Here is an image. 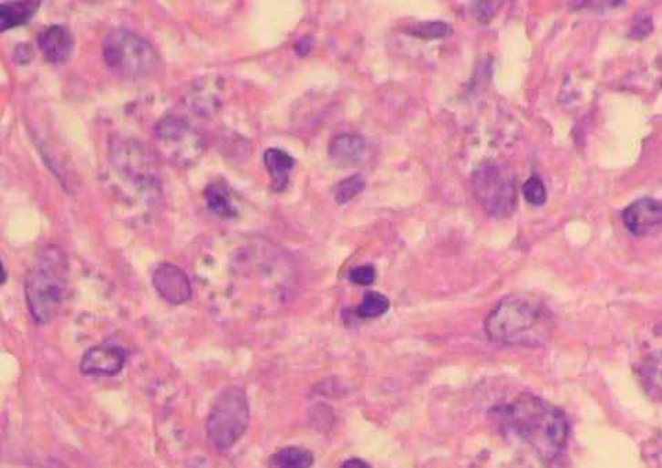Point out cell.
I'll list each match as a JSON object with an SVG mask.
<instances>
[{
  "label": "cell",
  "mask_w": 662,
  "mask_h": 468,
  "mask_svg": "<svg viewBox=\"0 0 662 468\" xmlns=\"http://www.w3.org/2000/svg\"><path fill=\"white\" fill-rule=\"evenodd\" d=\"M522 194L525 200L535 207H541L547 200L546 187L538 176H533L522 184Z\"/></svg>",
  "instance_id": "cell-21"
},
{
  "label": "cell",
  "mask_w": 662,
  "mask_h": 468,
  "mask_svg": "<svg viewBox=\"0 0 662 468\" xmlns=\"http://www.w3.org/2000/svg\"><path fill=\"white\" fill-rule=\"evenodd\" d=\"M314 453L300 446H287L272 457V468H311L314 465Z\"/></svg>",
  "instance_id": "cell-17"
},
{
  "label": "cell",
  "mask_w": 662,
  "mask_h": 468,
  "mask_svg": "<svg viewBox=\"0 0 662 468\" xmlns=\"http://www.w3.org/2000/svg\"><path fill=\"white\" fill-rule=\"evenodd\" d=\"M156 140L162 154L175 164H189L202 154V138L185 120L162 119L156 127Z\"/></svg>",
  "instance_id": "cell-7"
},
{
  "label": "cell",
  "mask_w": 662,
  "mask_h": 468,
  "mask_svg": "<svg viewBox=\"0 0 662 468\" xmlns=\"http://www.w3.org/2000/svg\"><path fill=\"white\" fill-rule=\"evenodd\" d=\"M495 6L492 2H477L475 5V16L480 23H488L493 17Z\"/></svg>",
  "instance_id": "cell-24"
},
{
  "label": "cell",
  "mask_w": 662,
  "mask_h": 468,
  "mask_svg": "<svg viewBox=\"0 0 662 468\" xmlns=\"http://www.w3.org/2000/svg\"><path fill=\"white\" fill-rule=\"evenodd\" d=\"M365 139L357 135H338L331 140L328 154L338 162H355L365 154Z\"/></svg>",
  "instance_id": "cell-16"
},
{
  "label": "cell",
  "mask_w": 662,
  "mask_h": 468,
  "mask_svg": "<svg viewBox=\"0 0 662 468\" xmlns=\"http://www.w3.org/2000/svg\"><path fill=\"white\" fill-rule=\"evenodd\" d=\"M153 286L157 293L172 305L186 304L193 296L188 275L173 264H162L157 267Z\"/></svg>",
  "instance_id": "cell-9"
},
{
  "label": "cell",
  "mask_w": 662,
  "mask_h": 468,
  "mask_svg": "<svg viewBox=\"0 0 662 468\" xmlns=\"http://www.w3.org/2000/svg\"><path fill=\"white\" fill-rule=\"evenodd\" d=\"M501 417L546 464L559 459L567 446L570 425L564 411L542 398L520 395L501 411Z\"/></svg>",
  "instance_id": "cell-1"
},
{
  "label": "cell",
  "mask_w": 662,
  "mask_h": 468,
  "mask_svg": "<svg viewBox=\"0 0 662 468\" xmlns=\"http://www.w3.org/2000/svg\"><path fill=\"white\" fill-rule=\"evenodd\" d=\"M625 226L635 236H645L662 227V202L643 197L622 213Z\"/></svg>",
  "instance_id": "cell-11"
},
{
  "label": "cell",
  "mask_w": 662,
  "mask_h": 468,
  "mask_svg": "<svg viewBox=\"0 0 662 468\" xmlns=\"http://www.w3.org/2000/svg\"><path fill=\"white\" fill-rule=\"evenodd\" d=\"M341 468H372L367 463L360 459L347 460Z\"/></svg>",
  "instance_id": "cell-26"
},
{
  "label": "cell",
  "mask_w": 662,
  "mask_h": 468,
  "mask_svg": "<svg viewBox=\"0 0 662 468\" xmlns=\"http://www.w3.org/2000/svg\"><path fill=\"white\" fill-rule=\"evenodd\" d=\"M103 57L107 67L119 77L140 79L149 77L159 67V55L146 37L117 28L104 39Z\"/></svg>",
  "instance_id": "cell-4"
},
{
  "label": "cell",
  "mask_w": 662,
  "mask_h": 468,
  "mask_svg": "<svg viewBox=\"0 0 662 468\" xmlns=\"http://www.w3.org/2000/svg\"><path fill=\"white\" fill-rule=\"evenodd\" d=\"M264 162L272 178V189L277 192H284L290 181V173L295 167V160L284 150L272 147L264 154Z\"/></svg>",
  "instance_id": "cell-13"
},
{
  "label": "cell",
  "mask_w": 662,
  "mask_h": 468,
  "mask_svg": "<svg viewBox=\"0 0 662 468\" xmlns=\"http://www.w3.org/2000/svg\"><path fill=\"white\" fill-rule=\"evenodd\" d=\"M349 280L357 286H370L376 280V269L372 265L354 267L349 272Z\"/></svg>",
  "instance_id": "cell-22"
},
{
  "label": "cell",
  "mask_w": 662,
  "mask_h": 468,
  "mask_svg": "<svg viewBox=\"0 0 662 468\" xmlns=\"http://www.w3.org/2000/svg\"><path fill=\"white\" fill-rule=\"evenodd\" d=\"M471 186L478 202L491 216L509 218L516 210V176L504 165H480L472 172Z\"/></svg>",
  "instance_id": "cell-6"
},
{
  "label": "cell",
  "mask_w": 662,
  "mask_h": 468,
  "mask_svg": "<svg viewBox=\"0 0 662 468\" xmlns=\"http://www.w3.org/2000/svg\"><path fill=\"white\" fill-rule=\"evenodd\" d=\"M412 34L423 39H440L452 34V28L444 21H429V23L416 24Z\"/></svg>",
  "instance_id": "cell-20"
},
{
  "label": "cell",
  "mask_w": 662,
  "mask_h": 468,
  "mask_svg": "<svg viewBox=\"0 0 662 468\" xmlns=\"http://www.w3.org/2000/svg\"><path fill=\"white\" fill-rule=\"evenodd\" d=\"M127 363V354L117 345H98L85 352L81 359V373L85 376H117Z\"/></svg>",
  "instance_id": "cell-10"
},
{
  "label": "cell",
  "mask_w": 662,
  "mask_h": 468,
  "mask_svg": "<svg viewBox=\"0 0 662 468\" xmlns=\"http://www.w3.org/2000/svg\"><path fill=\"white\" fill-rule=\"evenodd\" d=\"M651 29H653L651 18L648 17V16L647 17H640L639 20L636 21V24L632 26L631 36L642 39V37H646L648 34H650Z\"/></svg>",
  "instance_id": "cell-23"
},
{
  "label": "cell",
  "mask_w": 662,
  "mask_h": 468,
  "mask_svg": "<svg viewBox=\"0 0 662 468\" xmlns=\"http://www.w3.org/2000/svg\"><path fill=\"white\" fill-rule=\"evenodd\" d=\"M250 424V405L247 395L239 385L223 388L211 408L207 432L211 442L218 451L233 448Z\"/></svg>",
  "instance_id": "cell-5"
},
{
  "label": "cell",
  "mask_w": 662,
  "mask_h": 468,
  "mask_svg": "<svg viewBox=\"0 0 662 468\" xmlns=\"http://www.w3.org/2000/svg\"><path fill=\"white\" fill-rule=\"evenodd\" d=\"M41 7L39 0L26 2H4L0 5V31L26 26Z\"/></svg>",
  "instance_id": "cell-14"
},
{
  "label": "cell",
  "mask_w": 662,
  "mask_h": 468,
  "mask_svg": "<svg viewBox=\"0 0 662 468\" xmlns=\"http://www.w3.org/2000/svg\"><path fill=\"white\" fill-rule=\"evenodd\" d=\"M39 47L49 63L61 64L68 60L74 50V36L67 26L61 24L47 26L38 37Z\"/></svg>",
  "instance_id": "cell-12"
},
{
  "label": "cell",
  "mask_w": 662,
  "mask_h": 468,
  "mask_svg": "<svg viewBox=\"0 0 662 468\" xmlns=\"http://www.w3.org/2000/svg\"><path fill=\"white\" fill-rule=\"evenodd\" d=\"M553 315L538 296L514 294L502 299L485 320V333L496 344L541 347L553 334Z\"/></svg>",
  "instance_id": "cell-2"
},
{
  "label": "cell",
  "mask_w": 662,
  "mask_h": 468,
  "mask_svg": "<svg viewBox=\"0 0 662 468\" xmlns=\"http://www.w3.org/2000/svg\"><path fill=\"white\" fill-rule=\"evenodd\" d=\"M0 272H2V277H0V283H2V286H4L7 280L6 266H5L4 258H2V265H0Z\"/></svg>",
  "instance_id": "cell-28"
},
{
  "label": "cell",
  "mask_w": 662,
  "mask_h": 468,
  "mask_svg": "<svg viewBox=\"0 0 662 468\" xmlns=\"http://www.w3.org/2000/svg\"><path fill=\"white\" fill-rule=\"evenodd\" d=\"M32 57H34V50L26 44L18 45V47H16L15 52H13V60L17 64L29 63Z\"/></svg>",
  "instance_id": "cell-25"
},
{
  "label": "cell",
  "mask_w": 662,
  "mask_h": 468,
  "mask_svg": "<svg viewBox=\"0 0 662 468\" xmlns=\"http://www.w3.org/2000/svg\"><path fill=\"white\" fill-rule=\"evenodd\" d=\"M68 261L58 245H45L26 273V307L38 325H47L57 314L66 296Z\"/></svg>",
  "instance_id": "cell-3"
},
{
  "label": "cell",
  "mask_w": 662,
  "mask_h": 468,
  "mask_svg": "<svg viewBox=\"0 0 662 468\" xmlns=\"http://www.w3.org/2000/svg\"><path fill=\"white\" fill-rule=\"evenodd\" d=\"M298 55H301V50L305 49V53H308L309 50H311V44H309V39H303V41L300 42V44L297 45Z\"/></svg>",
  "instance_id": "cell-27"
},
{
  "label": "cell",
  "mask_w": 662,
  "mask_h": 468,
  "mask_svg": "<svg viewBox=\"0 0 662 468\" xmlns=\"http://www.w3.org/2000/svg\"><path fill=\"white\" fill-rule=\"evenodd\" d=\"M389 309V299L384 294L370 291L365 294L357 309V315L362 319H375L383 317Z\"/></svg>",
  "instance_id": "cell-18"
},
{
  "label": "cell",
  "mask_w": 662,
  "mask_h": 468,
  "mask_svg": "<svg viewBox=\"0 0 662 468\" xmlns=\"http://www.w3.org/2000/svg\"><path fill=\"white\" fill-rule=\"evenodd\" d=\"M205 202L210 211L219 218L234 219L239 215V211L232 199L231 189L225 182L210 184L205 190Z\"/></svg>",
  "instance_id": "cell-15"
},
{
  "label": "cell",
  "mask_w": 662,
  "mask_h": 468,
  "mask_svg": "<svg viewBox=\"0 0 662 468\" xmlns=\"http://www.w3.org/2000/svg\"><path fill=\"white\" fill-rule=\"evenodd\" d=\"M366 181L362 175H352L344 179L337 184L335 190V199L338 204H347V203L354 200L355 197L365 189Z\"/></svg>",
  "instance_id": "cell-19"
},
{
  "label": "cell",
  "mask_w": 662,
  "mask_h": 468,
  "mask_svg": "<svg viewBox=\"0 0 662 468\" xmlns=\"http://www.w3.org/2000/svg\"><path fill=\"white\" fill-rule=\"evenodd\" d=\"M111 161L117 171L136 186L153 187L157 179V165L150 150L136 140H119L111 144Z\"/></svg>",
  "instance_id": "cell-8"
}]
</instances>
